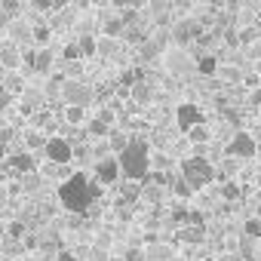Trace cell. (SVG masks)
<instances>
[{
	"label": "cell",
	"instance_id": "4fadbf2b",
	"mask_svg": "<svg viewBox=\"0 0 261 261\" xmlns=\"http://www.w3.org/2000/svg\"><path fill=\"white\" fill-rule=\"evenodd\" d=\"M169 68H172L175 74H188V71H197V59L191 62V59L178 49V53H172V56H169Z\"/></svg>",
	"mask_w": 261,
	"mask_h": 261
},
{
	"label": "cell",
	"instance_id": "74e56055",
	"mask_svg": "<svg viewBox=\"0 0 261 261\" xmlns=\"http://www.w3.org/2000/svg\"><path fill=\"white\" fill-rule=\"evenodd\" d=\"M215 261H240V255H221V258H215Z\"/></svg>",
	"mask_w": 261,
	"mask_h": 261
},
{
	"label": "cell",
	"instance_id": "e0dca14e",
	"mask_svg": "<svg viewBox=\"0 0 261 261\" xmlns=\"http://www.w3.org/2000/svg\"><path fill=\"white\" fill-rule=\"evenodd\" d=\"M22 10H25V0H0V13H4L10 22L22 19Z\"/></svg>",
	"mask_w": 261,
	"mask_h": 261
},
{
	"label": "cell",
	"instance_id": "6da1fadb",
	"mask_svg": "<svg viewBox=\"0 0 261 261\" xmlns=\"http://www.w3.org/2000/svg\"><path fill=\"white\" fill-rule=\"evenodd\" d=\"M95 185H98V181H95ZM95 185H92L83 172H74V175H68V178L59 185V203H62L65 209H71V212H86L89 203H92V197H95Z\"/></svg>",
	"mask_w": 261,
	"mask_h": 261
},
{
	"label": "cell",
	"instance_id": "ab89813d",
	"mask_svg": "<svg viewBox=\"0 0 261 261\" xmlns=\"http://www.w3.org/2000/svg\"><path fill=\"white\" fill-rule=\"evenodd\" d=\"M224 4H227V0H209V7H212V10H215V7H224Z\"/></svg>",
	"mask_w": 261,
	"mask_h": 261
},
{
	"label": "cell",
	"instance_id": "8fae6325",
	"mask_svg": "<svg viewBox=\"0 0 261 261\" xmlns=\"http://www.w3.org/2000/svg\"><path fill=\"white\" fill-rule=\"evenodd\" d=\"M123 31H126V22L120 19V13H117V16H105L101 37H111V40H117V37H123Z\"/></svg>",
	"mask_w": 261,
	"mask_h": 261
},
{
	"label": "cell",
	"instance_id": "7c38bea8",
	"mask_svg": "<svg viewBox=\"0 0 261 261\" xmlns=\"http://www.w3.org/2000/svg\"><path fill=\"white\" fill-rule=\"evenodd\" d=\"M218 56H209V53H203V56H197V74L200 77H215L218 74Z\"/></svg>",
	"mask_w": 261,
	"mask_h": 261
},
{
	"label": "cell",
	"instance_id": "4316f807",
	"mask_svg": "<svg viewBox=\"0 0 261 261\" xmlns=\"http://www.w3.org/2000/svg\"><path fill=\"white\" fill-rule=\"evenodd\" d=\"M114 4H117V13H123V10H139L142 13L145 0H114Z\"/></svg>",
	"mask_w": 261,
	"mask_h": 261
},
{
	"label": "cell",
	"instance_id": "30bf717a",
	"mask_svg": "<svg viewBox=\"0 0 261 261\" xmlns=\"http://www.w3.org/2000/svg\"><path fill=\"white\" fill-rule=\"evenodd\" d=\"M19 65H22V49H19V43L0 40V68H4V71H16Z\"/></svg>",
	"mask_w": 261,
	"mask_h": 261
},
{
	"label": "cell",
	"instance_id": "2e32d148",
	"mask_svg": "<svg viewBox=\"0 0 261 261\" xmlns=\"http://www.w3.org/2000/svg\"><path fill=\"white\" fill-rule=\"evenodd\" d=\"M129 95H133V101H136V105H151L154 89H151V83H148V80H142V83H136L133 89H129Z\"/></svg>",
	"mask_w": 261,
	"mask_h": 261
},
{
	"label": "cell",
	"instance_id": "d590c367",
	"mask_svg": "<svg viewBox=\"0 0 261 261\" xmlns=\"http://www.w3.org/2000/svg\"><path fill=\"white\" fill-rule=\"evenodd\" d=\"M7 163V145H0V166Z\"/></svg>",
	"mask_w": 261,
	"mask_h": 261
},
{
	"label": "cell",
	"instance_id": "e575fe53",
	"mask_svg": "<svg viewBox=\"0 0 261 261\" xmlns=\"http://www.w3.org/2000/svg\"><path fill=\"white\" fill-rule=\"evenodd\" d=\"M22 230H25L22 224H13V227H10V237H22Z\"/></svg>",
	"mask_w": 261,
	"mask_h": 261
},
{
	"label": "cell",
	"instance_id": "8d00e7d4",
	"mask_svg": "<svg viewBox=\"0 0 261 261\" xmlns=\"http://www.w3.org/2000/svg\"><path fill=\"white\" fill-rule=\"evenodd\" d=\"M252 105H261V89H255V92H252Z\"/></svg>",
	"mask_w": 261,
	"mask_h": 261
},
{
	"label": "cell",
	"instance_id": "5bb4252c",
	"mask_svg": "<svg viewBox=\"0 0 261 261\" xmlns=\"http://www.w3.org/2000/svg\"><path fill=\"white\" fill-rule=\"evenodd\" d=\"M31 28H34V25H25L22 19H13V22L7 25V31L13 34V37H10L13 43H22V40H31Z\"/></svg>",
	"mask_w": 261,
	"mask_h": 261
},
{
	"label": "cell",
	"instance_id": "1f68e13d",
	"mask_svg": "<svg viewBox=\"0 0 261 261\" xmlns=\"http://www.w3.org/2000/svg\"><path fill=\"white\" fill-rule=\"evenodd\" d=\"M123 261H145V249H129Z\"/></svg>",
	"mask_w": 261,
	"mask_h": 261
},
{
	"label": "cell",
	"instance_id": "484cf974",
	"mask_svg": "<svg viewBox=\"0 0 261 261\" xmlns=\"http://www.w3.org/2000/svg\"><path fill=\"white\" fill-rule=\"evenodd\" d=\"M98 56H114L117 53V40H111V37H98V49H95Z\"/></svg>",
	"mask_w": 261,
	"mask_h": 261
},
{
	"label": "cell",
	"instance_id": "4dcf8cb0",
	"mask_svg": "<svg viewBox=\"0 0 261 261\" xmlns=\"http://www.w3.org/2000/svg\"><path fill=\"white\" fill-rule=\"evenodd\" d=\"M28 4L34 10H40V13H53V0H28Z\"/></svg>",
	"mask_w": 261,
	"mask_h": 261
},
{
	"label": "cell",
	"instance_id": "ffe728a7",
	"mask_svg": "<svg viewBox=\"0 0 261 261\" xmlns=\"http://www.w3.org/2000/svg\"><path fill=\"white\" fill-rule=\"evenodd\" d=\"M114 126H108L105 120H98V117H92L89 123H86V133L92 136V139H108V133H111Z\"/></svg>",
	"mask_w": 261,
	"mask_h": 261
},
{
	"label": "cell",
	"instance_id": "52a82bcc",
	"mask_svg": "<svg viewBox=\"0 0 261 261\" xmlns=\"http://www.w3.org/2000/svg\"><path fill=\"white\" fill-rule=\"evenodd\" d=\"M175 123H178L181 133H191L194 126H200V123H203V111H200L194 101H185V105H178V108H175Z\"/></svg>",
	"mask_w": 261,
	"mask_h": 261
},
{
	"label": "cell",
	"instance_id": "603a6c76",
	"mask_svg": "<svg viewBox=\"0 0 261 261\" xmlns=\"http://www.w3.org/2000/svg\"><path fill=\"white\" fill-rule=\"evenodd\" d=\"M243 237H249V240H261V218H246V224H243Z\"/></svg>",
	"mask_w": 261,
	"mask_h": 261
},
{
	"label": "cell",
	"instance_id": "ba28073f",
	"mask_svg": "<svg viewBox=\"0 0 261 261\" xmlns=\"http://www.w3.org/2000/svg\"><path fill=\"white\" fill-rule=\"evenodd\" d=\"M197 37H203V25H200L197 19H185V22H175V25H172V40H175L178 46H185V43H191V40H197Z\"/></svg>",
	"mask_w": 261,
	"mask_h": 261
},
{
	"label": "cell",
	"instance_id": "44dd1931",
	"mask_svg": "<svg viewBox=\"0 0 261 261\" xmlns=\"http://www.w3.org/2000/svg\"><path fill=\"white\" fill-rule=\"evenodd\" d=\"M10 166L13 169H19V172H31L34 169V157L25 151V154H16V157H10Z\"/></svg>",
	"mask_w": 261,
	"mask_h": 261
},
{
	"label": "cell",
	"instance_id": "83f0119b",
	"mask_svg": "<svg viewBox=\"0 0 261 261\" xmlns=\"http://www.w3.org/2000/svg\"><path fill=\"white\" fill-rule=\"evenodd\" d=\"M188 136H191V142H209V129L200 123V126H194V129H191Z\"/></svg>",
	"mask_w": 261,
	"mask_h": 261
},
{
	"label": "cell",
	"instance_id": "cb8c5ba5",
	"mask_svg": "<svg viewBox=\"0 0 261 261\" xmlns=\"http://www.w3.org/2000/svg\"><path fill=\"white\" fill-rule=\"evenodd\" d=\"M181 240H188V243H203V240H206L203 224H197V227H185V230H181Z\"/></svg>",
	"mask_w": 261,
	"mask_h": 261
},
{
	"label": "cell",
	"instance_id": "277c9868",
	"mask_svg": "<svg viewBox=\"0 0 261 261\" xmlns=\"http://www.w3.org/2000/svg\"><path fill=\"white\" fill-rule=\"evenodd\" d=\"M227 157H233V160H252L255 154H258V142H255V136H249L246 129H240V133H233L230 136V142H227Z\"/></svg>",
	"mask_w": 261,
	"mask_h": 261
},
{
	"label": "cell",
	"instance_id": "7402d4cb",
	"mask_svg": "<svg viewBox=\"0 0 261 261\" xmlns=\"http://www.w3.org/2000/svg\"><path fill=\"white\" fill-rule=\"evenodd\" d=\"M49 37H53V28H49V25H34V28H31V40H34V43L46 46Z\"/></svg>",
	"mask_w": 261,
	"mask_h": 261
},
{
	"label": "cell",
	"instance_id": "3957f363",
	"mask_svg": "<svg viewBox=\"0 0 261 261\" xmlns=\"http://www.w3.org/2000/svg\"><path fill=\"white\" fill-rule=\"evenodd\" d=\"M178 175H181V178L194 188V194H197V191H206V188L215 181V175H218V172H215V166H212L203 154H191V157H185V160H181Z\"/></svg>",
	"mask_w": 261,
	"mask_h": 261
},
{
	"label": "cell",
	"instance_id": "836d02e7",
	"mask_svg": "<svg viewBox=\"0 0 261 261\" xmlns=\"http://www.w3.org/2000/svg\"><path fill=\"white\" fill-rule=\"evenodd\" d=\"M56 261H80V258H77L74 252H68V249H62V252L56 255Z\"/></svg>",
	"mask_w": 261,
	"mask_h": 261
},
{
	"label": "cell",
	"instance_id": "7a4b0ae2",
	"mask_svg": "<svg viewBox=\"0 0 261 261\" xmlns=\"http://www.w3.org/2000/svg\"><path fill=\"white\" fill-rule=\"evenodd\" d=\"M117 163H120V175H126L129 181H142L151 175V148L145 142H129L117 154Z\"/></svg>",
	"mask_w": 261,
	"mask_h": 261
},
{
	"label": "cell",
	"instance_id": "f35d334b",
	"mask_svg": "<svg viewBox=\"0 0 261 261\" xmlns=\"http://www.w3.org/2000/svg\"><path fill=\"white\" fill-rule=\"evenodd\" d=\"M62 7H68V0H53V10H62Z\"/></svg>",
	"mask_w": 261,
	"mask_h": 261
},
{
	"label": "cell",
	"instance_id": "d6a6232c",
	"mask_svg": "<svg viewBox=\"0 0 261 261\" xmlns=\"http://www.w3.org/2000/svg\"><path fill=\"white\" fill-rule=\"evenodd\" d=\"M98 120H105L108 126H114V114H111V108H98V114H95Z\"/></svg>",
	"mask_w": 261,
	"mask_h": 261
},
{
	"label": "cell",
	"instance_id": "8992f818",
	"mask_svg": "<svg viewBox=\"0 0 261 261\" xmlns=\"http://www.w3.org/2000/svg\"><path fill=\"white\" fill-rule=\"evenodd\" d=\"M92 89L86 86V83H80V80H65L62 83V98H65V105H77V108H86L89 101H92Z\"/></svg>",
	"mask_w": 261,
	"mask_h": 261
},
{
	"label": "cell",
	"instance_id": "f546056e",
	"mask_svg": "<svg viewBox=\"0 0 261 261\" xmlns=\"http://www.w3.org/2000/svg\"><path fill=\"white\" fill-rule=\"evenodd\" d=\"M194 0H172V13H191Z\"/></svg>",
	"mask_w": 261,
	"mask_h": 261
},
{
	"label": "cell",
	"instance_id": "d4e9b609",
	"mask_svg": "<svg viewBox=\"0 0 261 261\" xmlns=\"http://www.w3.org/2000/svg\"><path fill=\"white\" fill-rule=\"evenodd\" d=\"M86 108H77V105H68V111H65V120L68 123H74V126H80L83 120H86V114H83Z\"/></svg>",
	"mask_w": 261,
	"mask_h": 261
},
{
	"label": "cell",
	"instance_id": "f1b7e54d",
	"mask_svg": "<svg viewBox=\"0 0 261 261\" xmlns=\"http://www.w3.org/2000/svg\"><path fill=\"white\" fill-rule=\"evenodd\" d=\"M221 197H224V200H237V197H240V188H237L233 181H224V185H221Z\"/></svg>",
	"mask_w": 261,
	"mask_h": 261
},
{
	"label": "cell",
	"instance_id": "5b68a950",
	"mask_svg": "<svg viewBox=\"0 0 261 261\" xmlns=\"http://www.w3.org/2000/svg\"><path fill=\"white\" fill-rule=\"evenodd\" d=\"M43 154H46L49 163H56V166H68V163L74 160V145H71L68 139H62V136H53V139H46Z\"/></svg>",
	"mask_w": 261,
	"mask_h": 261
},
{
	"label": "cell",
	"instance_id": "9a60e30c",
	"mask_svg": "<svg viewBox=\"0 0 261 261\" xmlns=\"http://www.w3.org/2000/svg\"><path fill=\"white\" fill-rule=\"evenodd\" d=\"M74 43H77L80 59H89V56H95V49H98V37H95V34H80Z\"/></svg>",
	"mask_w": 261,
	"mask_h": 261
},
{
	"label": "cell",
	"instance_id": "9c48e42d",
	"mask_svg": "<svg viewBox=\"0 0 261 261\" xmlns=\"http://www.w3.org/2000/svg\"><path fill=\"white\" fill-rule=\"evenodd\" d=\"M117 178H120V163H117V157H105V160L95 163V181H98V185H117Z\"/></svg>",
	"mask_w": 261,
	"mask_h": 261
},
{
	"label": "cell",
	"instance_id": "d6986e66",
	"mask_svg": "<svg viewBox=\"0 0 261 261\" xmlns=\"http://www.w3.org/2000/svg\"><path fill=\"white\" fill-rule=\"evenodd\" d=\"M169 191H172L175 197H181V200H188V197L194 194V188H191L181 175H169Z\"/></svg>",
	"mask_w": 261,
	"mask_h": 261
},
{
	"label": "cell",
	"instance_id": "ac0fdd59",
	"mask_svg": "<svg viewBox=\"0 0 261 261\" xmlns=\"http://www.w3.org/2000/svg\"><path fill=\"white\" fill-rule=\"evenodd\" d=\"M145 258H148V261H169V258H175V255H172V249H169V246L154 243V246H148V249H145Z\"/></svg>",
	"mask_w": 261,
	"mask_h": 261
}]
</instances>
